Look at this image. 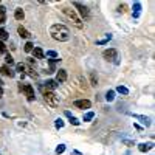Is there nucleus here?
Instances as JSON below:
<instances>
[{
  "label": "nucleus",
  "mask_w": 155,
  "mask_h": 155,
  "mask_svg": "<svg viewBox=\"0 0 155 155\" xmlns=\"http://www.w3.org/2000/svg\"><path fill=\"white\" fill-rule=\"evenodd\" d=\"M124 8H126L124 5H120V6H118V11H120V12H124Z\"/></svg>",
  "instance_id": "obj_34"
},
{
  "label": "nucleus",
  "mask_w": 155,
  "mask_h": 155,
  "mask_svg": "<svg viewBox=\"0 0 155 155\" xmlns=\"http://www.w3.org/2000/svg\"><path fill=\"white\" fill-rule=\"evenodd\" d=\"M152 147H153L152 143H141V144H138V150H140V152H147V150H150Z\"/></svg>",
  "instance_id": "obj_13"
},
{
  "label": "nucleus",
  "mask_w": 155,
  "mask_h": 155,
  "mask_svg": "<svg viewBox=\"0 0 155 155\" xmlns=\"http://www.w3.org/2000/svg\"><path fill=\"white\" fill-rule=\"evenodd\" d=\"M73 106L78 107V109H90L92 107V102H90L88 99H76L73 102Z\"/></svg>",
  "instance_id": "obj_7"
},
{
  "label": "nucleus",
  "mask_w": 155,
  "mask_h": 155,
  "mask_svg": "<svg viewBox=\"0 0 155 155\" xmlns=\"http://www.w3.org/2000/svg\"><path fill=\"white\" fill-rule=\"evenodd\" d=\"M14 19H16V20H19V22L25 19V12H23V9H22V8H17V9L14 11Z\"/></svg>",
  "instance_id": "obj_14"
},
{
  "label": "nucleus",
  "mask_w": 155,
  "mask_h": 155,
  "mask_svg": "<svg viewBox=\"0 0 155 155\" xmlns=\"http://www.w3.org/2000/svg\"><path fill=\"white\" fill-rule=\"evenodd\" d=\"M2 84H3V82H2V81H0V85H2Z\"/></svg>",
  "instance_id": "obj_38"
},
{
  "label": "nucleus",
  "mask_w": 155,
  "mask_h": 155,
  "mask_svg": "<svg viewBox=\"0 0 155 155\" xmlns=\"http://www.w3.org/2000/svg\"><path fill=\"white\" fill-rule=\"evenodd\" d=\"M70 123L73 124V126H79V120H78V118H74V116H71V118H70Z\"/></svg>",
  "instance_id": "obj_32"
},
{
  "label": "nucleus",
  "mask_w": 155,
  "mask_h": 155,
  "mask_svg": "<svg viewBox=\"0 0 155 155\" xmlns=\"http://www.w3.org/2000/svg\"><path fill=\"white\" fill-rule=\"evenodd\" d=\"M0 53H3V54H8V48L5 45V42L0 41Z\"/></svg>",
  "instance_id": "obj_26"
},
{
  "label": "nucleus",
  "mask_w": 155,
  "mask_h": 155,
  "mask_svg": "<svg viewBox=\"0 0 155 155\" xmlns=\"http://www.w3.org/2000/svg\"><path fill=\"white\" fill-rule=\"evenodd\" d=\"M44 98H45V102L50 107H58L59 106V96H56L54 92H44Z\"/></svg>",
  "instance_id": "obj_3"
},
{
  "label": "nucleus",
  "mask_w": 155,
  "mask_h": 155,
  "mask_svg": "<svg viewBox=\"0 0 155 155\" xmlns=\"http://www.w3.org/2000/svg\"><path fill=\"white\" fill-rule=\"evenodd\" d=\"M17 33H19V36H20V37H23V39H30V36H31V34L28 33V30H27V28H23L22 25L17 28Z\"/></svg>",
  "instance_id": "obj_12"
},
{
  "label": "nucleus",
  "mask_w": 155,
  "mask_h": 155,
  "mask_svg": "<svg viewBox=\"0 0 155 155\" xmlns=\"http://www.w3.org/2000/svg\"><path fill=\"white\" fill-rule=\"evenodd\" d=\"M16 71H20V74H23V71H25V65H23V64H17V65H16Z\"/></svg>",
  "instance_id": "obj_30"
},
{
  "label": "nucleus",
  "mask_w": 155,
  "mask_h": 155,
  "mask_svg": "<svg viewBox=\"0 0 155 155\" xmlns=\"http://www.w3.org/2000/svg\"><path fill=\"white\" fill-rule=\"evenodd\" d=\"M116 56H118V51H116L115 48H109V50L102 51V58H104L106 61H115Z\"/></svg>",
  "instance_id": "obj_6"
},
{
  "label": "nucleus",
  "mask_w": 155,
  "mask_h": 155,
  "mask_svg": "<svg viewBox=\"0 0 155 155\" xmlns=\"http://www.w3.org/2000/svg\"><path fill=\"white\" fill-rule=\"evenodd\" d=\"M19 88L22 90V92L25 93V96H27V99L28 101H34L36 99V96H34V88H33V85H30V84H25V85H19Z\"/></svg>",
  "instance_id": "obj_4"
},
{
  "label": "nucleus",
  "mask_w": 155,
  "mask_h": 155,
  "mask_svg": "<svg viewBox=\"0 0 155 155\" xmlns=\"http://www.w3.org/2000/svg\"><path fill=\"white\" fill-rule=\"evenodd\" d=\"M132 116H134V118H137V120H140L144 126H150V120L146 118V116H143V115H132Z\"/></svg>",
  "instance_id": "obj_16"
},
{
  "label": "nucleus",
  "mask_w": 155,
  "mask_h": 155,
  "mask_svg": "<svg viewBox=\"0 0 155 155\" xmlns=\"http://www.w3.org/2000/svg\"><path fill=\"white\" fill-rule=\"evenodd\" d=\"M5 62H6V65H9V67L12 65V64H14V59H12V56H11L9 53L5 56Z\"/></svg>",
  "instance_id": "obj_23"
},
{
  "label": "nucleus",
  "mask_w": 155,
  "mask_h": 155,
  "mask_svg": "<svg viewBox=\"0 0 155 155\" xmlns=\"http://www.w3.org/2000/svg\"><path fill=\"white\" fill-rule=\"evenodd\" d=\"M0 73H2L3 76H8V78H14V76H16V73L12 71V70H11V67H9V65H6V64L0 67Z\"/></svg>",
  "instance_id": "obj_10"
},
{
  "label": "nucleus",
  "mask_w": 155,
  "mask_h": 155,
  "mask_svg": "<svg viewBox=\"0 0 155 155\" xmlns=\"http://www.w3.org/2000/svg\"><path fill=\"white\" fill-rule=\"evenodd\" d=\"M6 22V8L0 5V25H3Z\"/></svg>",
  "instance_id": "obj_15"
},
{
  "label": "nucleus",
  "mask_w": 155,
  "mask_h": 155,
  "mask_svg": "<svg viewBox=\"0 0 155 155\" xmlns=\"http://www.w3.org/2000/svg\"><path fill=\"white\" fill-rule=\"evenodd\" d=\"M90 84H92V85H96L98 84V78H96L95 73H90Z\"/></svg>",
  "instance_id": "obj_24"
},
{
  "label": "nucleus",
  "mask_w": 155,
  "mask_h": 155,
  "mask_svg": "<svg viewBox=\"0 0 155 155\" xmlns=\"http://www.w3.org/2000/svg\"><path fill=\"white\" fill-rule=\"evenodd\" d=\"M73 6L78 8V12L81 14L82 19H88V17H90V11H88V8H87L85 5H82V3H79V2H73Z\"/></svg>",
  "instance_id": "obj_5"
},
{
  "label": "nucleus",
  "mask_w": 155,
  "mask_h": 155,
  "mask_svg": "<svg viewBox=\"0 0 155 155\" xmlns=\"http://www.w3.org/2000/svg\"><path fill=\"white\" fill-rule=\"evenodd\" d=\"M140 11H141V3L140 2H135L134 3V17H138L140 16Z\"/></svg>",
  "instance_id": "obj_18"
},
{
  "label": "nucleus",
  "mask_w": 155,
  "mask_h": 155,
  "mask_svg": "<svg viewBox=\"0 0 155 155\" xmlns=\"http://www.w3.org/2000/svg\"><path fill=\"white\" fill-rule=\"evenodd\" d=\"M54 126H56V129H62V127H64V121H62L61 118H58V120L54 121Z\"/></svg>",
  "instance_id": "obj_29"
},
{
  "label": "nucleus",
  "mask_w": 155,
  "mask_h": 155,
  "mask_svg": "<svg viewBox=\"0 0 155 155\" xmlns=\"http://www.w3.org/2000/svg\"><path fill=\"white\" fill-rule=\"evenodd\" d=\"M33 48H34V45L31 44V42H27V44H25V51H27V53H31V51H33Z\"/></svg>",
  "instance_id": "obj_27"
},
{
  "label": "nucleus",
  "mask_w": 155,
  "mask_h": 155,
  "mask_svg": "<svg viewBox=\"0 0 155 155\" xmlns=\"http://www.w3.org/2000/svg\"><path fill=\"white\" fill-rule=\"evenodd\" d=\"M28 62L31 64V65H36V61H34V59H28Z\"/></svg>",
  "instance_id": "obj_36"
},
{
  "label": "nucleus",
  "mask_w": 155,
  "mask_h": 155,
  "mask_svg": "<svg viewBox=\"0 0 155 155\" xmlns=\"http://www.w3.org/2000/svg\"><path fill=\"white\" fill-rule=\"evenodd\" d=\"M28 74H30V76H33V78H37V73H36L33 68H28Z\"/></svg>",
  "instance_id": "obj_33"
},
{
  "label": "nucleus",
  "mask_w": 155,
  "mask_h": 155,
  "mask_svg": "<svg viewBox=\"0 0 155 155\" xmlns=\"http://www.w3.org/2000/svg\"><path fill=\"white\" fill-rule=\"evenodd\" d=\"M3 96V88H2V85H0V98Z\"/></svg>",
  "instance_id": "obj_37"
},
{
  "label": "nucleus",
  "mask_w": 155,
  "mask_h": 155,
  "mask_svg": "<svg viewBox=\"0 0 155 155\" xmlns=\"http://www.w3.org/2000/svg\"><path fill=\"white\" fill-rule=\"evenodd\" d=\"M65 116H67V118H71V116H73V115H71V112H68V110H65Z\"/></svg>",
  "instance_id": "obj_35"
},
{
  "label": "nucleus",
  "mask_w": 155,
  "mask_h": 155,
  "mask_svg": "<svg viewBox=\"0 0 155 155\" xmlns=\"http://www.w3.org/2000/svg\"><path fill=\"white\" fill-rule=\"evenodd\" d=\"M8 37H9V34L6 33V30H5V28H0V41H2V42H5Z\"/></svg>",
  "instance_id": "obj_19"
},
{
  "label": "nucleus",
  "mask_w": 155,
  "mask_h": 155,
  "mask_svg": "<svg viewBox=\"0 0 155 155\" xmlns=\"http://www.w3.org/2000/svg\"><path fill=\"white\" fill-rule=\"evenodd\" d=\"M62 12L65 14L70 20H71V23L74 25L76 28H84V23H82V19L78 16V12H76V9H73V8H70V6H65V8H62Z\"/></svg>",
  "instance_id": "obj_2"
},
{
  "label": "nucleus",
  "mask_w": 155,
  "mask_h": 155,
  "mask_svg": "<svg viewBox=\"0 0 155 155\" xmlns=\"http://www.w3.org/2000/svg\"><path fill=\"white\" fill-rule=\"evenodd\" d=\"M58 82L54 79H48L45 84H44V92H54V90L58 88Z\"/></svg>",
  "instance_id": "obj_8"
},
{
  "label": "nucleus",
  "mask_w": 155,
  "mask_h": 155,
  "mask_svg": "<svg viewBox=\"0 0 155 155\" xmlns=\"http://www.w3.org/2000/svg\"><path fill=\"white\" fill-rule=\"evenodd\" d=\"M45 54H47L48 58H53V59H56V58H58V53H56L54 50H48V51H47Z\"/></svg>",
  "instance_id": "obj_28"
},
{
  "label": "nucleus",
  "mask_w": 155,
  "mask_h": 155,
  "mask_svg": "<svg viewBox=\"0 0 155 155\" xmlns=\"http://www.w3.org/2000/svg\"><path fill=\"white\" fill-rule=\"evenodd\" d=\"M50 34L54 41H59V42H67L70 39V31L65 25L62 23H54L53 27L50 28Z\"/></svg>",
  "instance_id": "obj_1"
},
{
  "label": "nucleus",
  "mask_w": 155,
  "mask_h": 155,
  "mask_svg": "<svg viewBox=\"0 0 155 155\" xmlns=\"http://www.w3.org/2000/svg\"><path fill=\"white\" fill-rule=\"evenodd\" d=\"M123 144L132 147V146H135V141H132V140H123Z\"/></svg>",
  "instance_id": "obj_31"
},
{
  "label": "nucleus",
  "mask_w": 155,
  "mask_h": 155,
  "mask_svg": "<svg viewBox=\"0 0 155 155\" xmlns=\"http://www.w3.org/2000/svg\"><path fill=\"white\" fill-rule=\"evenodd\" d=\"M33 54H34L36 59H44L45 58V51L42 48H39V47H34L33 48Z\"/></svg>",
  "instance_id": "obj_11"
},
{
  "label": "nucleus",
  "mask_w": 155,
  "mask_h": 155,
  "mask_svg": "<svg viewBox=\"0 0 155 155\" xmlns=\"http://www.w3.org/2000/svg\"><path fill=\"white\" fill-rule=\"evenodd\" d=\"M93 118H95V112H87V113L84 115L82 121H92Z\"/></svg>",
  "instance_id": "obj_21"
},
{
  "label": "nucleus",
  "mask_w": 155,
  "mask_h": 155,
  "mask_svg": "<svg viewBox=\"0 0 155 155\" xmlns=\"http://www.w3.org/2000/svg\"><path fill=\"white\" fill-rule=\"evenodd\" d=\"M64 150H65V144H59L56 149H54V152L58 153V155H61V153H64Z\"/></svg>",
  "instance_id": "obj_25"
},
{
  "label": "nucleus",
  "mask_w": 155,
  "mask_h": 155,
  "mask_svg": "<svg viewBox=\"0 0 155 155\" xmlns=\"http://www.w3.org/2000/svg\"><path fill=\"white\" fill-rule=\"evenodd\" d=\"M67 70H64V68H59L58 73H56V82H65L67 81Z\"/></svg>",
  "instance_id": "obj_9"
},
{
  "label": "nucleus",
  "mask_w": 155,
  "mask_h": 155,
  "mask_svg": "<svg viewBox=\"0 0 155 155\" xmlns=\"http://www.w3.org/2000/svg\"><path fill=\"white\" fill-rule=\"evenodd\" d=\"M116 92L121 93V95H129V88L124 87V85H118V87H116Z\"/></svg>",
  "instance_id": "obj_20"
},
{
  "label": "nucleus",
  "mask_w": 155,
  "mask_h": 155,
  "mask_svg": "<svg viewBox=\"0 0 155 155\" xmlns=\"http://www.w3.org/2000/svg\"><path fill=\"white\" fill-rule=\"evenodd\" d=\"M106 99H107L109 102H112V101L115 99V92H113V90H109V92L106 93Z\"/></svg>",
  "instance_id": "obj_22"
},
{
  "label": "nucleus",
  "mask_w": 155,
  "mask_h": 155,
  "mask_svg": "<svg viewBox=\"0 0 155 155\" xmlns=\"http://www.w3.org/2000/svg\"><path fill=\"white\" fill-rule=\"evenodd\" d=\"M110 39H112V34H106L102 39H98V41H96V45H104V44H107V42L110 41Z\"/></svg>",
  "instance_id": "obj_17"
}]
</instances>
